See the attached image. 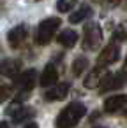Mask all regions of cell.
<instances>
[{"label":"cell","instance_id":"cell-16","mask_svg":"<svg viewBox=\"0 0 127 128\" xmlns=\"http://www.w3.org/2000/svg\"><path fill=\"white\" fill-rule=\"evenodd\" d=\"M87 68H88V60L85 56H79V58L74 60V63H72V74H74V77H79Z\"/></svg>","mask_w":127,"mask_h":128},{"label":"cell","instance_id":"cell-12","mask_svg":"<svg viewBox=\"0 0 127 128\" xmlns=\"http://www.w3.org/2000/svg\"><path fill=\"white\" fill-rule=\"evenodd\" d=\"M57 81H58V70L55 68V65H46V68L43 70L39 84L43 88H46V86H53Z\"/></svg>","mask_w":127,"mask_h":128},{"label":"cell","instance_id":"cell-22","mask_svg":"<svg viewBox=\"0 0 127 128\" xmlns=\"http://www.w3.org/2000/svg\"><path fill=\"white\" fill-rule=\"evenodd\" d=\"M97 128H102V126H97Z\"/></svg>","mask_w":127,"mask_h":128},{"label":"cell","instance_id":"cell-6","mask_svg":"<svg viewBox=\"0 0 127 128\" xmlns=\"http://www.w3.org/2000/svg\"><path fill=\"white\" fill-rule=\"evenodd\" d=\"M127 82V76L123 70L113 74V76H106L101 82V91H111V90H118Z\"/></svg>","mask_w":127,"mask_h":128},{"label":"cell","instance_id":"cell-11","mask_svg":"<svg viewBox=\"0 0 127 128\" xmlns=\"http://www.w3.org/2000/svg\"><path fill=\"white\" fill-rule=\"evenodd\" d=\"M20 70H21V62H20V60L9 58V60H4L2 63H0V74H2L4 77L14 79V77L18 76Z\"/></svg>","mask_w":127,"mask_h":128},{"label":"cell","instance_id":"cell-13","mask_svg":"<svg viewBox=\"0 0 127 128\" xmlns=\"http://www.w3.org/2000/svg\"><path fill=\"white\" fill-rule=\"evenodd\" d=\"M11 116H13V123L18 124V123H25V121L32 119L35 116V110L30 109V107H20L18 105V110H13Z\"/></svg>","mask_w":127,"mask_h":128},{"label":"cell","instance_id":"cell-17","mask_svg":"<svg viewBox=\"0 0 127 128\" xmlns=\"http://www.w3.org/2000/svg\"><path fill=\"white\" fill-rule=\"evenodd\" d=\"M76 0H58L57 2V9L58 12H69L71 9H74Z\"/></svg>","mask_w":127,"mask_h":128},{"label":"cell","instance_id":"cell-9","mask_svg":"<svg viewBox=\"0 0 127 128\" xmlns=\"http://www.w3.org/2000/svg\"><path fill=\"white\" fill-rule=\"evenodd\" d=\"M123 107H127V95H115V96L106 98V102H104V110L108 114L118 112Z\"/></svg>","mask_w":127,"mask_h":128},{"label":"cell","instance_id":"cell-3","mask_svg":"<svg viewBox=\"0 0 127 128\" xmlns=\"http://www.w3.org/2000/svg\"><path fill=\"white\" fill-rule=\"evenodd\" d=\"M102 44V30L97 23H90L85 26V37H83V49L87 51H97Z\"/></svg>","mask_w":127,"mask_h":128},{"label":"cell","instance_id":"cell-5","mask_svg":"<svg viewBox=\"0 0 127 128\" xmlns=\"http://www.w3.org/2000/svg\"><path fill=\"white\" fill-rule=\"evenodd\" d=\"M35 77H37V72L34 68L32 70H27V72H23V74H20V76L14 77V86L27 95L28 91H32V88L35 84Z\"/></svg>","mask_w":127,"mask_h":128},{"label":"cell","instance_id":"cell-2","mask_svg":"<svg viewBox=\"0 0 127 128\" xmlns=\"http://www.w3.org/2000/svg\"><path fill=\"white\" fill-rule=\"evenodd\" d=\"M60 25H62L60 18H48V20L41 21V25L37 28V34H35V42L39 46H46L53 39V35L57 34Z\"/></svg>","mask_w":127,"mask_h":128},{"label":"cell","instance_id":"cell-15","mask_svg":"<svg viewBox=\"0 0 127 128\" xmlns=\"http://www.w3.org/2000/svg\"><path fill=\"white\" fill-rule=\"evenodd\" d=\"M92 14V9L88 7V6H83V7H79L74 14H71L69 16V23H72V25H76V23H81L85 18H88Z\"/></svg>","mask_w":127,"mask_h":128},{"label":"cell","instance_id":"cell-8","mask_svg":"<svg viewBox=\"0 0 127 128\" xmlns=\"http://www.w3.org/2000/svg\"><path fill=\"white\" fill-rule=\"evenodd\" d=\"M69 82H60L57 86H53L50 91L44 93V100L46 102H57V100H64L69 93Z\"/></svg>","mask_w":127,"mask_h":128},{"label":"cell","instance_id":"cell-14","mask_svg":"<svg viewBox=\"0 0 127 128\" xmlns=\"http://www.w3.org/2000/svg\"><path fill=\"white\" fill-rule=\"evenodd\" d=\"M57 40L64 48H74L76 42H78V34L74 30H64V32H60V35H58Z\"/></svg>","mask_w":127,"mask_h":128},{"label":"cell","instance_id":"cell-4","mask_svg":"<svg viewBox=\"0 0 127 128\" xmlns=\"http://www.w3.org/2000/svg\"><path fill=\"white\" fill-rule=\"evenodd\" d=\"M120 58V46L118 44H109L102 49V53L97 56V67H108L113 65L115 62H118Z\"/></svg>","mask_w":127,"mask_h":128},{"label":"cell","instance_id":"cell-7","mask_svg":"<svg viewBox=\"0 0 127 128\" xmlns=\"http://www.w3.org/2000/svg\"><path fill=\"white\" fill-rule=\"evenodd\" d=\"M27 37H28V28H27L25 25H20V26H16V28H13V30L9 32L7 40H9V46H11L13 49H18V48L27 40Z\"/></svg>","mask_w":127,"mask_h":128},{"label":"cell","instance_id":"cell-1","mask_svg":"<svg viewBox=\"0 0 127 128\" xmlns=\"http://www.w3.org/2000/svg\"><path fill=\"white\" fill-rule=\"evenodd\" d=\"M85 114H87V107L81 102H72L60 110V114L55 119V128H74Z\"/></svg>","mask_w":127,"mask_h":128},{"label":"cell","instance_id":"cell-10","mask_svg":"<svg viewBox=\"0 0 127 128\" xmlns=\"http://www.w3.org/2000/svg\"><path fill=\"white\" fill-rule=\"evenodd\" d=\"M106 77V74H104V68L102 67H95V68H92L90 72H88V76L85 77V88L87 90H94V88H97V86H101V82H102V79Z\"/></svg>","mask_w":127,"mask_h":128},{"label":"cell","instance_id":"cell-23","mask_svg":"<svg viewBox=\"0 0 127 128\" xmlns=\"http://www.w3.org/2000/svg\"><path fill=\"white\" fill-rule=\"evenodd\" d=\"M37 2H39V0H37Z\"/></svg>","mask_w":127,"mask_h":128},{"label":"cell","instance_id":"cell-18","mask_svg":"<svg viewBox=\"0 0 127 128\" xmlns=\"http://www.w3.org/2000/svg\"><path fill=\"white\" fill-rule=\"evenodd\" d=\"M127 39V23H120L113 34V40H125Z\"/></svg>","mask_w":127,"mask_h":128},{"label":"cell","instance_id":"cell-19","mask_svg":"<svg viewBox=\"0 0 127 128\" xmlns=\"http://www.w3.org/2000/svg\"><path fill=\"white\" fill-rule=\"evenodd\" d=\"M11 96H13V88L11 86H2V88H0V104H4Z\"/></svg>","mask_w":127,"mask_h":128},{"label":"cell","instance_id":"cell-20","mask_svg":"<svg viewBox=\"0 0 127 128\" xmlns=\"http://www.w3.org/2000/svg\"><path fill=\"white\" fill-rule=\"evenodd\" d=\"M25 128H39V126H37V123H34V121H28V123L25 124Z\"/></svg>","mask_w":127,"mask_h":128},{"label":"cell","instance_id":"cell-21","mask_svg":"<svg viewBox=\"0 0 127 128\" xmlns=\"http://www.w3.org/2000/svg\"><path fill=\"white\" fill-rule=\"evenodd\" d=\"M0 128H9V126H7V123H4V121H0Z\"/></svg>","mask_w":127,"mask_h":128}]
</instances>
